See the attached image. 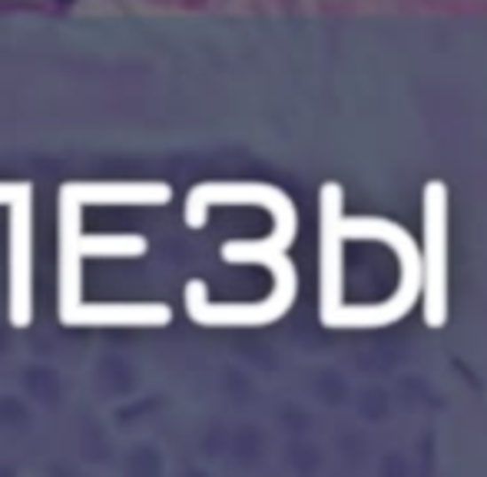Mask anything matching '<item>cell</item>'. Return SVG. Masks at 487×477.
<instances>
[{"label":"cell","mask_w":487,"mask_h":477,"mask_svg":"<svg viewBox=\"0 0 487 477\" xmlns=\"http://www.w3.org/2000/svg\"><path fill=\"white\" fill-rule=\"evenodd\" d=\"M30 199H34L30 186L20 183L17 199L11 202V322L17 328H27L34 318V301H30Z\"/></svg>","instance_id":"obj_1"},{"label":"cell","mask_w":487,"mask_h":477,"mask_svg":"<svg viewBox=\"0 0 487 477\" xmlns=\"http://www.w3.org/2000/svg\"><path fill=\"white\" fill-rule=\"evenodd\" d=\"M173 312L166 305H150V301H80L74 309L60 312V322L63 325H113V328H160V325H169Z\"/></svg>","instance_id":"obj_2"},{"label":"cell","mask_w":487,"mask_h":477,"mask_svg":"<svg viewBox=\"0 0 487 477\" xmlns=\"http://www.w3.org/2000/svg\"><path fill=\"white\" fill-rule=\"evenodd\" d=\"M60 192L80 206H160L173 196L166 183H67Z\"/></svg>","instance_id":"obj_3"},{"label":"cell","mask_w":487,"mask_h":477,"mask_svg":"<svg viewBox=\"0 0 487 477\" xmlns=\"http://www.w3.org/2000/svg\"><path fill=\"white\" fill-rule=\"evenodd\" d=\"M74 249L80 252V259L87 255H143L146 252V238L143 236H76Z\"/></svg>","instance_id":"obj_4"},{"label":"cell","mask_w":487,"mask_h":477,"mask_svg":"<svg viewBox=\"0 0 487 477\" xmlns=\"http://www.w3.org/2000/svg\"><path fill=\"white\" fill-rule=\"evenodd\" d=\"M17 192H20V183H17V186H0V206H4V202L11 206V202L17 199Z\"/></svg>","instance_id":"obj_5"}]
</instances>
